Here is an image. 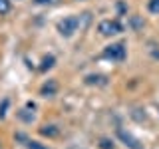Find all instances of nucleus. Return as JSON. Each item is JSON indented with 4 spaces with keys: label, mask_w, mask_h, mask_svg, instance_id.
<instances>
[{
    "label": "nucleus",
    "mask_w": 159,
    "mask_h": 149,
    "mask_svg": "<svg viewBox=\"0 0 159 149\" xmlns=\"http://www.w3.org/2000/svg\"><path fill=\"white\" fill-rule=\"evenodd\" d=\"M10 12V0H0V14Z\"/></svg>",
    "instance_id": "obj_11"
},
{
    "label": "nucleus",
    "mask_w": 159,
    "mask_h": 149,
    "mask_svg": "<svg viewBox=\"0 0 159 149\" xmlns=\"http://www.w3.org/2000/svg\"><path fill=\"white\" fill-rule=\"evenodd\" d=\"M26 147L28 149H46L42 143H38V141H26Z\"/></svg>",
    "instance_id": "obj_12"
},
{
    "label": "nucleus",
    "mask_w": 159,
    "mask_h": 149,
    "mask_svg": "<svg viewBox=\"0 0 159 149\" xmlns=\"http://www.w3.org/2000/svg\"><path fill=\"white\" fill-rule=\"evenodd\" d=\"M147 8H149V12H153V14H159V0H149Z\"/></svg>",
    "instance_id": "obj_10"
},
{
    "label": "nucleus",
    "mask_w": 159,
    "mask_h": 149,
    "mask_svg": "<svg viewBox=\"0 0 159 149\" xmlns=\"http://www.w3.org/2000/svg\"><path fill=\"white\" fill-rule=\"evenodd\" d=\"M99 147H102V149H113V143L109 141V139H102V143H99Z\"/></svg>",
    "instance_id": "obj_13"
},
{
    "label": "nucleus",
    "mask_w": 159,
    "mask_h": 149,
    "mask_svg": "<svg viewBox=\"0 0 159 149\" xmlns=\"http://www.w3.org/2000/svg\"><path fill=\"white\" fill-rule=\"evenodd\" d=\"M54 62H56V58H54V56H46V58L42 60V66H40V70H50V68L54 66Z\"/></svg>",
    "instance_id": "obj_9"
},
{
    "label": "nucleus",
    "mask_w": 159,
    "mask_h": 149,
    "mask_svg": "<svg viewBox=\"0 0 159 149\" xmlns=\"http://www.w3.org/2000/svg\"><path fill=\"white\" fill-rule=\"evenodd\" d=\"M56 92H58V84H56V79H48V82L44 84L42 88H40V93H42L44 97H48V96H56Z\"/></svg>",
    "instance_id": "obj_5"
},
{
    "label": "nucleus",
    "mask_w": 159,
    "mask_h": 149,
    "mask_svg": "<svg viewBox=\"0 0 159 149\" xmlns=\"http://www.w3.org/2000/svg\"><path fill=\"white\" fill-rule=\"evenodd\" d=\"M30 109H36V106H34L32 102H30L28 106H26V109H22V111L18 113V115H20V119H24V121H32V119H34V113L30 111Z\"/></svg>",
    "instance_id": "obj_6"
},
{
    "label": "nucleus",
    "mask_w": 159,
    "mask_h": 149,
    "mask_svg": "<svg viewBox=\"0 0 159 149\" xmlns=\"http://www.w3.org/2000/svg\"><path fill=\"white\" fill-rule=\"evenodd\" d=\"M40 133H42V135H48V137H56L58 135V127L56 125H44L40 129Z\"/></svg>",
    "instance_id": "obj_8"
},
{
    "label": "nucleus",
    "mask_w": 159,
    "mask_h": 149,
    "mask_svg": "<svg viewBox=\"0 0 159 149\" xmlns=\"http://www.w3.org/2000/svg\"><path fill=\"white\" fill-rule=\"evenodd\" d=\"M78 26H80V18L78 16H68V18H64V20L58 22V32L62 34V36L70 38L78 32Z\"/></svg>",
    "instance_id": "obj_1"
},
{
    "label": "nucleus",
    "mask_w": 159,
    "mask_h": 149,
    "mask_svg": "<svg viewBox=\"0 0 159 149\" xmlns=\"http://www.w3.org/2000/svg\"><path fill=\"white\" fill-rule=\"evenodd\" d=\"M86 84L88 86H93V84L103 86V84H106V76H86Z\"/></svg>",
    "instance_id": "obj_7"
},
{
    "label": "nucleus",
    "mask_w": 159,
    "mask_h": 149,
    "mask_svg": "<svg viewBox=\"0 0 159 149\" xmlns=\"http://www.w3.org/2000/svg\"><path fill=\"white\" fill-rule=\"evenodd\" d=\"M117 137L121 139V141L125 143V147H129V149H143L141 141H139L137 137H133L129 131H125L123 127H117Z\"/></svg>",
    "instance_id": "obj_4"
},
{
    "label": "nucleus",
    "mask_w": 159,
    "mask_h": 149,
    "mask_svg": "<svg viewBox=\"0 0 159 149\" xmlns=\"http://www.w3.org/2000/svg\"><path fill=\"white\" fill-rule=\"evenodd\" d=\"M98 30H99L102 36H116V34L123 32V26L117 22V20H102Z\"/></svg>",
    "instance_id": "obj_3"
},
{
    "label": "nucleus",
    "mask_w": 159,
    "mask_h": 149,
    "mask_svg": "<svg viewBox=\"0 0 159 149\" xmlns=\"http://www.w3.org/2000/svg\"><path fill=\"white\" fill-rule=\"evenodd\" d=\"M102 56L106 60H111V62H123L125 60V46L123 44H111L103 50Z\"/></svg>",
    "instance_id": "obj_2"
},
{
    "label": "nucleus",
    "mask_w": 159,
    "mask_h": 149,
    "mask_svg": "<svg viewBox=\"0 0 159 149\" xmlns=\"http://www.w3.org/2000/svg\"><path fill=\"white\" fill-rule=\"evenodd\" d=\"M6 107H8V99H4V102H2V107H0V117H4V115H6V111H4Z\"/></svg>",
    "instance_id": "obj_14"
},
{
    "label": "nucleus",
    "mask_w": 159,
    "mask_h": 149,
    "mask_svg": "<svg viewBox=\"0 0 159 149\" xmlns=\"http://www.w3.org/2000/svg\"><path fill=\"white\" fill-rule=\"evenodd\" d=\"M36 4H48V2H52V0H34Z\"/></svg>",
    "instance_id": "obj_15"
}]
</instances>
